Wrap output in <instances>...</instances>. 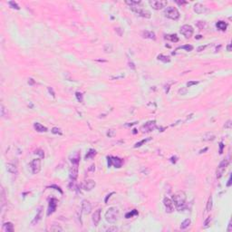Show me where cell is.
Wrapping results in <instances>:
<instances>
[{"mask_svg": "<svg viewBox=\"0 0 232 232\" xmlns=\"http://www.w3.org/2000/svg\"><path fill=\"white\" fill-rule=\"evenodd\" d=\"M172 201L176 209L180 211L185 208L186 205V194L184 191H178L172 196Z\"/></svg>", "mask_w": 232, "mask_h": 232, "instance_id": "6da1fadb", "label": "cell"}, {"mask_svg": "<svg viewBox=\"0 0 232 232\" xmlns=\"http://www.w3.org/2000/svg\"><path fill=\"white\" fill-rule=\"evenodd\" d=\"M119 215H120L119 209H117L116 207H111L110 209L106 211V213H105V219L109 223L114 224L116 223V221L118 220Z\"/></svg>", "mask_w": 232, "mask_h": 232, "instance_id": "7a4b0ae2", "label": "cell"}, {"mask_svg": "<svg viewBox=\"0 0 232 232\" xmlns=\"http://www.w3.org/2000/svg\"><path fill=\"white\" fill-rule=\"evenodd\" d=\"M164 15L172 20H178L180 18V12L174 6H168L164 10Z\"/></svg>", "mask_w": 232, "mask_h": 232, "instance_id": "3957f363", "label": "cell"}, {"mask_svg": "<svg viewBox=\"0 0 232 232\" xmlns=\"http://www.w3.org/2000/svg\"><path fill=\"white\" fill-rule=\"evenodd\" d=\"M130 8L131 9L134 13H136L137 14H139L140 16H142V17H145V18L151 17V13H150V11L146 10V9H143L142 7L138 6V5L130 6Z\"/></svg>", "mask_w": 232, "mask_h": 232, "instance_id": "277c9868", "label": "cell"}, {"mask_svg": "<svg viewBox=\"0 0 232 232\" xmlns=\"http://www.w3.org/2000/svg\"><path fill=\"white\" fill-rule=\"evenodd\" d=\"M180 34L185 36V38H190L193 35V33H194V29L191 26L189 25H184L180 27Z\"/></svg>", "mask_w": 232, "mask_h": 232, "instance_id": "5b68a950", "label": "cell"}, {"mask_svg": "<svg viewBox=\"0 0 232 232\" xmlns=\"http://www.w3.org/2000/svg\"><path fill=\"white\" fill-rule=\"evenodd\" d=\"M108 160V166L111 167V166H114L115 168H121L122 165V160L118 158V157H107Z\"/></svg>", "mask_w": 232, "mask_h": 232, "instance_id": "8992f818", "label": "cell"}, {"mask_svg": "<svg viewBox=\"0 0 232 232\" xmlns=\"http://www.w3.org/2000/svg\"><path fill=\"white\" fill-rule=\"evenodd\" d=\"M149 4H150V6L153 9H155V10H160V9L165 7V6L168 5V2H167V1H161V0H160V1L159 0H151V1L149 2Z\"/></svg>", "mask_w": 232, "mask_h": 232, "instance_id": "52a82bcc", "label": "cell"}, {"mask_svg": "<svg viewBox=\"0 0 232 232\" xmlns=\"http://www.w3.org/2000/svg\"><path fill=\"white\" fill-rule=\"evenodd\" d=\"M228 165H229V160H223L219 163V165H218V167L217 169L218 179H220V178L222 177V175H223L224 171H225V170L227 169Z\"/></svg>", "mask_w": 232, "mask_h": 232, "instance_id": "ba28073f", "label": "cell"}, {"mask_svg": "<svg viewBox=\"0 0 232 232\" xmlns=\"http://www.w3.org/2000/svg\"><path fill=\"white\" fill-rule=\"evenodd\" d=\"M30 167H31L33 174H37L41 171V160L40 159L33 160L31 164H30Z\"/></svg>", "mask_w": 232, "mask_h": 232, "instance_id": "9c48e42d", "label": "cell"}, {"mask_svg": "<svg viewBox=\"0 0 232 232\" xmlns=\"http://www.w3.org/2000/svg\"><path fill=\"white\" fill-rule=\"evenodd\" d=\"M156 128V122L155 121H150V122H147L145 124H143L142 126V130L143 132H150V131H152Z\"/></svg>", "mask_w": 232, "mask_h": 232, "instance_id": "30bf717a", "label": "cell"}, {"mask_svg": "<svg viewBox=\"0 0 232 232\" xmlns=\"http://www.w3.org/2000/svg\"><path fill=\"white\" fill-rule=\"evenodd\" d=\"M163 204H164V207H165L166 212H168V213L173 212L174 204H173L172 200H171V199H169V198H167V197L164 198V200H163Z\"/></svg>", "mask_w": 232, "mask_h": 232, "instance_id": "8fae6325", "label": "cell"}, {"mask_svg": "<svg viewBox=\"0 0 232 232\" xmlns=\"http://www.w3.org/2000/svg\"><path fill=\"white\" fill-rule=\"evenodd\" d=\"M77 176H78V164H72V168L70 169L69 177L72 181H75Z\"/></svg>", "mask_w": 232, "mask_h": 232, "instance_id": "7c38bea8", "label": "cell"}, {"mask_svg": "<svg viewBox=\"0 0 232 232\" xmlns=\"http://www.w3.org/2000/svg\"><path fill=\"white\" fill-rule=\"evenodd\" d=\"M95 185H96V183L93 180H87L83 183L82 187H83V188H84V190H86V191H91V190L95 187Z\"/></svg>", "mask_w": 232, "mask_h": 232, "instance_id": "4fadbf2b", "label": "cell"}, {"mask_svg": "<svg viewBox=\"0 0 232 232\" xmlns=\"http://www.w3.org/2000/svg\"><path fill=\"white\" fill-rule=\"evenodd\" d=\"M82 209H83V212H84V214H89L91 212V210H92V205H91V203L86 200H83V203H82Z\"/></svg>", "mask_w": 232, "mask_h": 232, "instance_id": "5bb4252c", "label": "cell"}, {"mask_svg": "<svg viewBox=\"0 0 232 232\" xmlns=\"http://www.w3.org/2000/svg\"><path fill=\"white\" fill-rule=\"evenodd\" d=\"M56 206H57V201L55 199H52L49 202V207H48V211H47V216H50V215L54 213L56 209Z\"/></svg>", "mask_w": 232, "mask_h": 232, "instance_id": "9a60e30c", "label": "cell"}, {"mask_svg": "<svg viewBox=\"0 0 232 232\" xmlns=\"http://www.w3.org/2000/svg\"><path fill=\"white\" fill-rule=\"evenodd\" d=\"M92 219H93L94 226H97L100 220H101V209H97L93 212V216H92Z\"/></svg>", "mask_w": 232, "mask_h": 232, "instance_id": "2e32d148", "label": "cell"}, {"mask_svg": "<svg viewBox=\"0 0 232 232\" xmlns=\"http://www.w3.org/2000/svg\"><path fill=\"white\" fill-rule=\"evenodd\" d=\"M194 11L197 13V14H204V13H206L208 10H207V8L205 7L204 6H202L201 4L200 3H197L194 5Z\"/></svg>", "mask_w": 232, "mask_h": 232, "instance_id": "e0dca14e", "label": "cell"}, {"mask_svg": "<svg viewBox=\"0 0 232 232\" xmlns=\"http://www.w3.org/2000/svg\"><path fill=\"white\" fill-rule=\"evenodd\" d=\"M34 127H35V130L38 131V132H45V131H47V128L45 126H44V125H42L41 123H39V122H35V124H34Z\"/></svg>", "mask_w": 232, "mask_h": 232, "instance_id": "ac0fdd59", "label": "cell"}, {"mask_svg": "<svg viewBox=\"0 0 232 232\" xmlns=\"http://www.w3.org/2000/svg\"><path fill=\"white\" fill-rule=\"evenodd\" d=\"M6 171L11 174L17 173V168L15 167V165L12 164V163H7V164H6Z\"/></svg>", "mask_w": 232, "mask_h": 232, "instance_id": "d6986e66", "label": "cell"}, {"mask_svg": "<svg viewBox=\"0 0 232 232\" xmlns=\"http://www.w3.org/2000/svg\"><path fill=\"white\" fill-rule=\"evenodd\" d=\"M3 230L6 232H13L14 231V225L11 222H6L3 225Z\"/></svg>", "mask_w": 232, "mask_h": 232, "instance_id": "ffe728a7", "label": "cell"}, {"mask_svg": "<svg viewBox=\"0 0 232 232\" xmlns=\"http://www.w3.org/2000/svg\"><path fill=\"white\" fill-rule=\"evenodd\" d=\"M42 216H43V213H42V208H40V209H39V210H38V212H37V214H36V216H35V218L33 219L32 225H35L36 223H38V222L41 220Z\"/></svg>", "mask_w": 232, "mask_h": 232, "instance_id": "44dd1931", "label": "cell"}, {"mask_svg": "<svg viewBox=\"0 0 232 232\" xmlns=\"http://www.w3.org/2000/svg\"><path fill=\"white\" fill-rule=\"evenodd\" d=\"M142 35H143L144 38H150V39H153V40L156 39L155 34L153 32H151V31H144V32H142Z\"/></svg>", "mask_w": 232, "mask_h": 232, "instance_id": "7402d4cb", "label": "cell"}, {"mask_svg": "<svg viewBox=\"0 0 232 232\" xmlns=\"http://www.w3.org/2000/svg\"><path fill=\"white\" fill-rule=\"evenodd\" d=\"M216 26H217L218 29H219L221 31H225L228 27V25L227 23H225L224 21H218L217 24H216Z\"/></svg>", "mask_w": 232, "mask_h": 232, "instance_id": "603a6c76", "label": "cell"}, {"mask_svg": "<svg viewBox=\"0 0 232 232\" xmlns=\"http://www.w3.org/2000/svg\"><path fill=\"white\" fill-rule=\"evenodd\" d=\"M202 140L203 141H207V142L213 141V140H215V135L212 133V132H207V133H205L203 135Z\"/></svg>", "mask_w": 232, "mask_h": 232, "instance_id": "cb8c5ba5", "label": "cell"}, {"mask_svg": "<svg viewBox=\"0 0 232 232\" xmlns=\"http://www.w3.org/2000/svg\"><path fill=\"white\" fill-rule=\"evenodd\" d=\"M157 58H158V60L163 62V63H169V62H171V59H170L169 56H166V55H159Z\"/></svg>", "mask_w": 232, "mask_h": 232, "instance_id": "d4e9b609", "label": "cell"}, {"mask_svg": "<svg viewBox=\"0 0 232 232\" xmlns=\"http://www.w3.org/2000/svg\"><path fill=\"white\" fill-rule=\"evenodd\" d=\"M212 205H213V201H212V197L210 196V197L209 198V200H208V202H207V206H206V211L207 212H209L210 210H211Z\"/></svg>", "mask_w": 232, "mask_h": 232, "instance_id": "484cf974", "label": "cell"}, {"mask_svg": "<svg viewBox=\"0 0 232 232\" xmlns=\"http://www.w3.org/2000/svg\"><path fill=\"white\" fill-rule=\"evenodd\" d=\"M190 223H191V220H190L189 218H187V219H185V220H184L182 223H181V225H180V229H187V228H188V227L190 225Z\"/></svg>", "mask_w": 232, "mask_h": 232, "instance_id": "4316f807", "label": "cell"}, {"mask_svg": "<svg viewBox=\"0 0 232 232\" xmlns=\"http://www.w3.org/2000/svg\"><path fill=\"white\" fill-rule=\"evenodd\" d=\"M96 154V151L95 150H93V149H91L90 151H89V152H87V154L85 155V160H88V159H92L93 156H95Z\"/></svg>", "mask_w": 232, "mask_h": 232, "instance_id": "83f0119b", "label": "cell"}, {"mask_svg": "<svg viewBox=\"0 0 232 232\" xmlns=\"http://www.w3.org/2000/svg\"><path fill=\"white\" fill-rule=\"evenodd\" d=\"M166 39H169V40H171V42H174V43H176V42H178L179 41V37L177 36V35H166Z\"/></svg>", "mask_w": 232, "mask_h": 232, "instance_id": "f1b7e54d", "label": "cell"}, {"mask_svg": "<svg viewBox=\"0 0 232 232\" xmlns=\"http://www.w3.org/2000/svg\"><path fill=\"white\" fill-rule=\"evenodd\" d=\"M197 26L198 28L200 29V30H203V29H205L207 27V24L205 21H198L197 23Z\"/></svg>", "mask_w": 232, "mask_h": 232, "instance_id": "f546056e", "label": "cell"}, {"mask_svg": "<svg viewBox=\"0 0 232 232\" xmlns=\"http://www.w3.org/2000/svg\"><path fill=\"white\" fill-rule=\"evenodd\" d=\"M151 138H147V139H143L142 141H141V142H137V143H135V145H134V148H138V147H141L142 144H144V143H146L147 142H149V141H151Z\"/></svg>", "mask_w": 232, "mask_h": 232, "instance_id": "4dcf8cb0", "label": "cell"}, {"mask_svg": "<svg viewBox=\"0 0 232 232\" xmlns=\"http://www.w3.org/2000/svg\"><path fill=\"white\" fill-rule=\"evenodd\" d=\"M178 49H184V50H186L187 52H190V51L193 50V46L190 45V44H185V45H183V46L179 47Z\"/></svg>", "mask_w": 232, "mask_h": 232, "instance_id": "1f68e13d", "label": "cell"}, {"mask_svg": "<svg viewBox=\"0 0 232 232\" xmlns=\"http://www.w3.org/2000/svg\"><path fill=\"white\" fill-rule=\"evenodd\" d=\"M135 215H138V211H137L136 209H133L131 212H129V213H127V214L125 215V218H132L133 216H135Z\"/></svg>", "mask_w": 232, "mask_h": 232, "instance_id": "d6a6232c", "label": "cell"}, {"mask_svg": "<svg viewBox=\"0 0 232 232\" xmlns=\"http://www.w3.org/2000/svg\"><path fill=\"white\" fill-rule=\"evenodd\" d=\"M105 53H112L113 52V45L111 44H106L104 45Z\"/></svg>", "mask_w": 232, "mask_h": 232, "instance_id": "836d02e7", "label": "cell"}, {"mask_svg": "<svg viewBox=\"0 0 232 232\" xmlns=\"http://www.w3.org/2000/svg\"><path fill=\"white\" fill-rule=\"evenodd\" d=\"M50 230L51 231H63V229L60 226H58V225H53L50 228Z\"/></svg>", "mask_w": 232, "mask_h": 232, "instance_id": "e575fe53", "label": "cell"}, {"mask_svg": "<svg viewBox=\"0 0 232 232\" xmlns=\"http://www.w3.org/2000/svg\"><path fill=\"white\" fill-rule=\"evenodd\" d=\"M9 6H11L12 8L16 9V10H19V9H20V7H19V6L17 5V3L14 2V1H10V2H9Z\"/></svg>", "mask_w": 232, "mask_h": 232, "instance_id": "d590c367", "label": "cell"}, {"mask_svg": "<svg viewBox=\"0 0 232 232\" xmlns=\"http://www.w3.org/2000/svg\"><path fill=\"white\" fill-rule=\"evenodd\" d=\"M35 154H36V155H39L41 159H43L44 157V151H42V150H40V149L36 150V151H35Z\"/></svg>", "mask_w": 232, "mask_h": 232, "instance_id": "8d00e7d4", "label": "cell"}, {"mask_svg": "<svg viewBox=\"0 0 232 232\" xmlns=\"http://www.w3.org/2000/svg\"><path fill=\"white\" fill-rule=\"evenodd\" d=\"M75 95H76V98H77V100H78V102H83V100H84V98H83V93L77 92V93H75Z\"/></svg>", "mask_w": 232, "mask_h": 232, "instance_id": "74e56055", "label": "cell"}, {"mask_svg": "<svg viewBox=\"0 0 232 232\" xmlns=\"http://www.w3.org/2000/svg\"><path fill=\"white\" fill-rule=\"evenodd\" d=\"M210 221H211V217H210V216H209V217L206 218V220L204 221V227H205V228H208V227L209 226Z\"/></svg>", "mask_w": 232, "mask_h": 232, "instance_id": "f35d334b", "label": "cell"}, {"mask_svg": "<svg viewBox=\"0 0 232 232\" xmlns=\"http://www.w3.org/2000/svg\"><path fill=\"white\" fill-rule=\"evenodd\" d=\"M0 108H1V109H0V111H1V116H2V117H5V116H6V113H7L6 108L4 107V105H1Z\"/></svg>", "mask_w": 232, "mask_h": 232, "instance_id": "ab89813d", "label": "cell"}, {"mask_svg": "<svg viewBox=\"0 0 232 232\" xmlns=\"http://www.w3.org/2000/svg\"><path fill=\"white\" fill-rule=\"evenodd\" d=\"M199 84V82L197 81H190L187 83V87H191L192 85H196V84Z\"/></svg>", "mask_w": 232, "mask_h": 232, "instance_id": "60d3db41", "label": "cell"}, {"mask_svg": "<svg viewBox=\"0 0 232 232\" xmlns=\"http://www.w3.org/2000/svg\"><path fill=\"white\" fill-rule=\"evenodd\" d=\"M52 132L54 134H62V132L60 131V129H58V128L55 127L52 129Z\"/></svg>", "mask_w": 232, "mask_h": 232, "instance_id": "b9f144b4", "label": "cell"}, {"mask_svg": "<svg viewBox=\"0 0 232 232\" xmlns=\"http://www.w3.org/2000/svg\"><path fill=\"white\" fill-rule=\"evenodd\" d=\"M231 126H232L231 121H230V120H229V121H228V122L225 123V125H224V128H225V129H230V128H231Z\"/></svg>", "mask_w": 232, "mask_h": 232, "instance_id": "7bdbcfd3", "label": "cell"}, {"mask_svg": "<svg viewBox=\"0 0 232 232\" xmlns=\"http://www.w3.org/2000/svg\"><path fill=\"white\" fill-rule=\"evenodd\" d=\"M114 135H115V130H108L107 136L113 137V136H114Z\"/></svg>", "mask_w": 232, "mask_h": 232, "instance_id": "ee69618b", "label": "cell"}, {"mask_svg": "<svg viewBox=\"0 0 232 232\" xmlns=\"http://www.w3.org/2000/svg\"><path fill=\"white\" fill-rule=\"evenodd\" d=\"M118 230V229L116 228L115 226L113 227H111V228H109V229H107V232H112V231H117Z\"/></svg>", "mask_w": 232, "mask_h": 232, "instance_id": "f6af8a7d", "label": "cell"}, {"mask_svg": "<svg viewBox=\"0 0 232 232\" xmlns=\"http://www.w3.org/2000/svg\"><path fill=\"white\" fill-rule=\"evenodd\" d=\"M186 93H187V89H186V88H184V89H180V90L179 91V93L181 94V95L186 94Z\"/></svg>", "mask_w": 232, "mask_h": 232, "instance_id": "bcb514c9", "label": "cell"}, {"mask_svg": "<svg viewBox=\"0 0 232 232\" xmlns=\"http://www.w3.org/2000/svg\"><path fill=\"white\" fill-rule=\"evenodd\" d=\"M88 171H92V172H93V171H95V165H94V164H92V165H91L90 167H89Z\"/></svg>", "mask_w": 232, "mask_h": 232, "instance_id": "7dc6e473", "label": "cell"}, {"mask_svg": "<svg viewBox=\"0 0 232 232\" xmlns=\"http://www.w3.org/2000/svg\"><path fill=\"white\" fill-rule=\"evenodd\" d=\"M48 92H49V93L52 94L53 97H55V92H54V90H53V88H51V87H48Z\"/></svg>", "mask_w": 232, "mask_h": 232, "instance_id": "c3c4849f", "label": "cell"}, {"mask_svg": "<svg viewBox=\"0 0 232 232\" xmlns=\"http://www.w3.org/2000/svg\"><path fill=\"white\" fill-rule=\"evenodd\" d=\"M223 148H224V144L222 142H220V143H219V153L220 154L223 152Z\"/></svg>", "mask_w": 232, "mask_h": 232, "instance_id": "681fc988", "label": "cell"}, {"mask_svg": "<svg viewBox=\"0 0 232 232\" xmlns=\"http://www.w3.org/2000/svg\"><path fill=\"white\" fill-rule=\"evenodd\" d=\"M207 47V45H200L199 48H198V52H201L202 50H204Z\"/></svg>", "mask_w": 232, "mask_h": 232, "instance_id": "f907efd6", "label": "cell"}, {"mask_svg": "<svg viewBox=\"0 0 232 232\" xmlns=\"http://www.w3.org/2000/svg\"><path fill=\"white\" fill-rule=\"evenodd\" d=\"M231 186V175L229 176V180H228V183H227V187H230Z\"/></svg>", "mask_w": 232, "mask_h": 232, "instance_id": "816d5d0a", "label": "cell"}, {"mask_svg": "<svg viewBox=\"0 0 232 232\" xmlns=\"http://www.w3.org/2000/svg\"><path fill=\"white\" fill-rule=\"evenodd\" d=\"M113 194H114V192H112V193H110V194H109V195H107V197L105 198V200H104L105 203H107V201H108V199H109V198H110L111 196H112V195H113Z\"/></svg>", "mask_w": 232, "mask_h": 232, "instance_id": "f5cc1de1", "label": "cell"}, {"mask_svg": "<svg viewBox=\"0 0 232 232\" xmlns=\"http://www.w3.org/2000/svg\"><path fill=\"white\" fill-rule=\"evenodd\" d=\"M28 84H31V85H32V84H35V81H34V80H33L32 78H30V79H29V81H28Z\"/></svg>", "mask_w": 232, "mask_h": 232, "instance_id": "db71d44e", "label": "cell"}, {"mask_svg": "<svg viewBox=\"0 0 232 232\" xmlns=\"http://www.w3.org/2000/svg\"><path fill=\"white\" fill-rule=\"evenodd\" d=\"M227 50H228L229 52H230V51H231V44H228V46H227Z\"/></svg>", "mask_w": 232, "mask_h": 232, "instance_id": "11a10c76", "label": "cell"}, {"mask_svg": "<svg viewBox=\"0 0 232 232\" xmlns=\"http://www.w3.org/2000/svg\"><path fill=\"white\" fill-rule=\"evenodd\" d=\"M227 231L228 232L231 231V222H229V228H228V229H227Z\"/></svg>", "mask_w": 232, "mask_h": 232, "instance_id": "9f6ffc18", "label": "cell"}, {"mask_svg": "<svg viewBox=\"0 0 232 232\" xmlns=\"http://www.w3.org/2000/svg\"><path fill=\"white\" fill-rule=\"evenodd\" d=\"M201 37H202L201 35H197V36H196V39H200Z\"/></svg>", "mask_w": 232, "mask_h": 232, "instance_id": "6f0895ef", "label": "cell"}]
</instances>
